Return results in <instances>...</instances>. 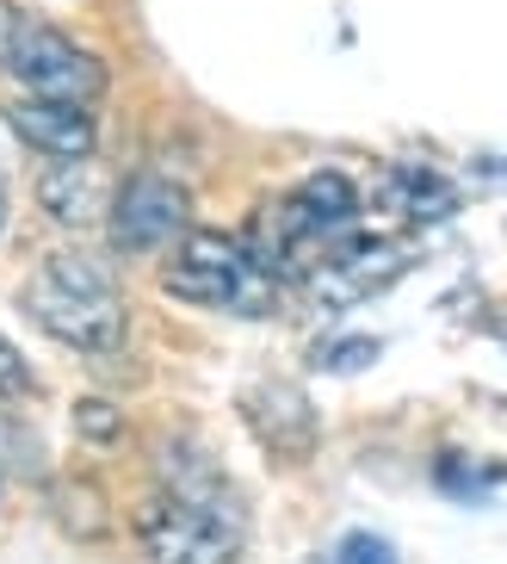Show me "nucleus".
I'll list each match as a JSON object with an SVG mask.
<instances>
[{
	"label": "nucleus",
	"instance_id": "obj_5",
	"mask_svg": "<svg viewBox=\"0 0 507 564\" xmlns=\"http://www.w3.org/2000/svg\"><path fill=\"white\" fill-rule=\"evenodd\" d=\"M106 224H112V249L155 254V249H167V242H180V236L192 230V193H186L174 174L143 167V174H131V181L112 193Z\"/></svg>",
	"mask_w": 507,
	"mask_h": 564
},
{
	"label": "nucleus",
	"instance_id": "obj_17",
	"mask_svg": "<svg viewBox=\"0 0 507 564\" xmlns=\"http://www.w3.org/2000/svg\"><path fill=\"white\" fill-rule=\"evenodd\" d=\"M0 230H7V186H0Z\"/></svg>",
	"mask_w": 507,
	"mask_h": 564
},
{
	"label": "nucleus",
	"instance_id": "obj_9",
	"mask_svg": "<svg viewBox=\"0 0 507 564\" xmlns=\"http://www.w3.org/2000/svg\"><path fill=\"white\" fill-rule=\"evenodd\" d=\"M37 205L49 212V224H63V230H87L99 212H106V181H99L93 155H81V162H56L37 181Z\"/></svg>",
	"mask_w": 507,
	"mask_h": 564
},
{
	"label": "nucleus",
	"instance_id": "obj_15",
	"mask_svg": "<svg viewBox=\"0 0 507 564\" xmlns=\"http://www.w3.org/2000/svg\"><path fill=\"white\" fill-rule=\"evenodd\" d=\"M334 564H396V546L390 540H377V533H346Z\"/></svg>",
	"mask_w": 507,
	"mask_h": 564
},
{
	"label": "nucleus",
	"instance_id": "obj_11",
	"mask_svg": "<svg viewBox=\"0 0 507 564\" xmlns=\"http://www.w3.org/2000/svg\"><path fill=\"white\" fill-rule=\"evenodd\" d=\"M75 434H81L87 447H118L124 441V410L106 398H81L75 403Z\"/></svg>",
	"mask_w": 507,
	"mask_h": 564
},
{
	"label": "nucleus",
	"instance_id": "obj_3",
	"mask_svg": "<svg viewBox=\"0 0 507 564\" xmlns=\"http://www.w3.org/2000/svg\"><path fill=\"white\" fill-rule=\"evenodd\" d=\"M247 540V509L242 502H205L180 490H155L136 509V546L148 564H235Z\"/></svg>",
	"mask_w": 507,
	"mask_h": 564
},
{
	"label": "nucleus",
	"instance_id": "obj_13",
	"mask_svg": "<svg viewBox=\"0 0 507 564\" xmlns=\"http://www.w3.org/2000/svg\"><path fill=\"white\" fill-rule=\"evenodd\" d=\"M19 398H37V372H32V360L0 335V403H19Z\"/></svg>",
	"mask_w": 507,
	"mask_h": 564
},
{
	"label": "nucleus",
	"instance_id": "obj_4",
	"mask_svg": "<svg viewBox=\"0 0 507 564\" xmlns=\"http://www.w3.org/2000/svg\"><path fill=\"white\" fill-rule=\"evenodd\" d=\"M0 68L13 75L32 100H68V106H99L106 100V63L93 51H81L68 32H56L49 19L13 13V32L0 44Z\"/></svg>",
	"mask_w": 507,
	"mask_h": 564
},
{
	"label": "nucleus",
	"instance_id": "obj_10",
	"mask_svg": "<svg viewBox=\"0 0 507 564\" xmlns=\"http://www.w3.org/2000/svg\"><path fill=\"white\" fill-rule=\"evenodd\" d=\"M377 199L384 212L403 217V224H445V217L459 212V186L445 181L440 167H390L384 186H377Z\"/></svg>",
	"mask_w": 507,
	"mask_h": 564
},
{
	"label": "nucleus",
	"instance_id": "obj_2",
	"mask_svg": "<svg viewBox=\"0 0 507 564\" xmlns=\"http://www.w3.org/2000/svg\"><path fill=\"white\" fill-rule=\"evenodd\" d=\"M167 299L198 304V311H242V316H266L278 299V280L247 254L242 236L230 230H186L174 242V261L162 273Z\"/></svg>",
	"mask_w": 507,
	"mask_h": 564
},
{
	"label": "nucleus",
	"instance_id": "obj_16",
	"mask_svg": "<svg viewBox=\"0 0 507 564\" xmlns=\"http://www.w3.org/2000/svg\"><path fill=\"white\" fill-rule=\"evenodd\" d=\"M7 32H13V7L0 0V44H7Z\"/></svg>",
	"mask_w": 507,
	"mask_h": 564
},
{
	"label": "nucleus",
	"instance_id": "obj_8",
	"mask_svg": "<svg viewBox=\"0 0 507 564\" xmlns=\"http://www.w3.org/2000/svg\"><path fill=\"white\" fill-rule=\"evenodd\" d=\"M242 415L254 422V434H261V447L273 459H310L316 453V434L322 429H316V410L297 384H285V379L254 384L242 398Z\"/></svg>",
	"mask_w": 507,
	"mask_h": 564
},
{
	"label": "nucleus",
	"instance_id": "obj_1",
	"mask_svg": "<svg viewBox=\"0 0 507 564\" xmlns=\"http://www.w3.org/2000/svg\"><path fill=\"white\" fill-rule=\"evenodd\" d=\"M19 304L37 329L75 354H112L131 335V311L118 299V280L93 254H49L37 267V280L19 292Z\"/></svg>",
	"mask_w": 507,
	"mask_h": 564
},
{
	"label": "nucleus",
	"instance_id": "obj_6",
	"mask_svg": "<svg viewBox=\"0 0 507 564\" xmlns=\"http://www.w3.org/2000/svg\"><path fill=\"white\" fill-rule=\"evenodd\" d=\"M403 267H409V249H390V242L353 236V242H341L334 254H322V261L304 267V285H310L316 304L346 311V304H360V299H372V292H384V285H396Z\"/></svg>",
	"mask_w": 507,
	"mask_h": 564
},
{
	"label": "nucleus",
	"instance_id": "obj_12",
	"mask_svg": "<svg viewBox=\"0 0 507 564\" xmlns=\"http://www.w3.org/2000/svg\"><path fill=\"white\" fill-rule=\"evenodd\" d=\"M0 471H44V453H37V441L25 434V422H7L0 415Z\"/></svg>",
	"mask_w": 507,
	"mask_h": 564
},
{
	"label": "nucleus",
	"instance_id": "obj_14",
	"mask_svg": "<svg viewBox=\"0 0 507 564\" xmlns=\"http://www.w3.org/2000/svg\"><path fill=\"white\" fill-rule=\"evenodd\" d=\"M377 341L372 335H346V341H328L316 360H322V372H365V366H377Z\"/></svg>",
	"mask_w": 507,
	"mask_h": 564
},
{
	"label": "nucleus",
	"instance_id": "obj_7",
	"mask_svg": "<svg viewBox=\"0 0 507 564\" xmlns=\"http://www.w3.org/2000/svg\"><path fill=\"white\" fill-rule=\"evenodd\" d=\"M7 124L25 150L49 155V162H81V155L99 150V124H93V106H68V100H25L7 106Z\"/></svg>",
	"mask_w": 507,
	"mask_h": 564
}]
</instances>
